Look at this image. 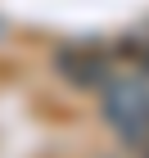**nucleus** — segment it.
Here are the masks:
<instances>
[{"label": "nucleus", "instance_id": "nucleus-2", "mask_svg": "<svg viewBox=\"0 0 149 158\" xmlns=\"http://www.w3.org/2000/svg\"><path fill=\"white\" fill-rule=\"evenodd\" d=\"M54 63H59V77H63V81L81 86V90H95V86L109 81V54L95 50V45H72V50H63Z\"/></svg>", "mask_w": 149, "mask_h": 158}, {"label": "nucleus", "instance_id": "nucleus-1", "mask_svg": "<svg viewBox=\"0 0 149 158\" xmlns=\"http://www.w3.org/2000/svg\"><path fill=\"white\" fill-rule=\"evenodd\" d=\"M104 118L118 135H126L131 145L149 140V86L140 77H118L104 81Z\"/></svg>", "mask_w": 149, "mask_h": 158}]
</instances>
